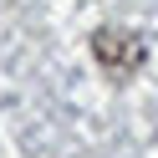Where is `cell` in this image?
<instances>
[{"label": "cell", "instance_id": "obj_1", "mask_svg": "<svg viewBox=\"0 0 158 158\" xmlns=\"http://www.w3.org/2000/svg\"><path fill=\"white\" fill-rule=\"evenodd\" d=\"M92 56H97V66H102L107 77H133L138 66H143L148 46L138 41L133 31H97L92 36Z\"/></svg>", "mask_w": 158, "mask_h": 158}]
</instances>
